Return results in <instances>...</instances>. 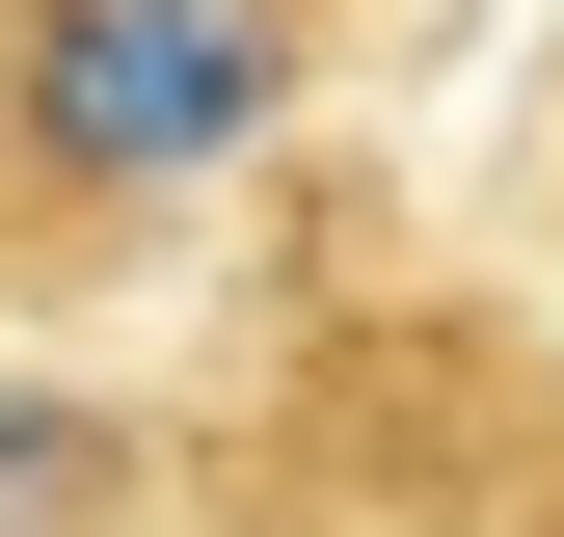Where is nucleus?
<instances>
[{"mask_svg":"<svg viewBox=\"0 0 564 537\" xmlns=\"http://www.w3.org/2000/svg\"><path fill=\"white\" fill-rule=\"evenodd\" d=\"M377 0H0V322H82L162 242H216L242 162H296Z\"/></svg>","mask_w":564,"mask_h":537,"instance_id":"obj_1","label":"nucleus"},{"mask_svg":"<svg viewBox=\"0 0 564 537\" xmlns=\"http://www.w3.org/2000/svg\"><path fill=\"white\" fill-rule=\"evenodd\" d=\"M538 216H564V108H538Z\"/></svg>","mask_w":564,"mask_h":537,"instance_id":"obj_2","label":"nucleus"},{"mask_svg":"<svg viewBox=\"0 0 564 537\" xmlns=\"http://www.w3.org/2000/svg\"><path fill=\"white\" fill-rule=\"evenodd\" d=\"M0 537H82V511H0Z\"/></svg>","mask_w":564,"mask_h":537,"instance_id":"obj_3","label":"nucleus"}]
</instances>
